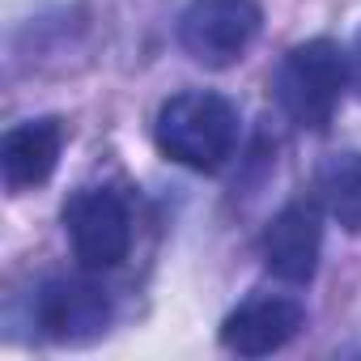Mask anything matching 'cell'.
<instances>
[{"label":"cell","mask_w":361,"mask_h":361,"mask_svg":"<svg viewBox=\"0 0 361 361\" xmlns=\"http://www.w3.org/2000/svg\"><path fill=\"white\" fill-rule=\"evenodd\" d=\"M64 234L85 272H111L132 251V213L111 188H81L64 204Z\"/></svg>","instance_id":"obj_3"},{"label":"cell","mask_w":361,"mask_h":361,"mask_svg":"<svg viewBox=\"0 0 361 361\" xmlns=\"http://www.w3.org/2000/svg\"><path fill=\"white\" fill-rule=\"evenodd\" d=\"M319 200L331 221L348 234H361V153H331L319 166Z\"/></svg>","instance_id":"obj_9"},{"label":"cell","mask_w":361,"mask_h":361,"mask_svg":"<svg viewBox=\"0 0 361 361\" xmlns=\"http://www.w3.org/2000/svg\"><path fill=\"white\" fill-rule=\"evenodd\" d=\"M348 81V60L331 39H310L285 51L272 94L281 102V111L289 115V123L306 128V132H323L340 106V90Z\"/></svg>","instance_id":"obj_2"},{"label":"cell","mask_w":361,"mask_h":361,"mask_svg":"<svg viewBox=\"0 0 361 361\" xmlns=\"http://www.w3.org/2000/svg\"><path fill=\"white\" fill-rule=\"evenodd\" d=\"M259 26L264 13L255 0H192L178 18V43L204 68H226L243 60Z\"/></svg>","instance_id":"obj_4"},{"label":"cell","mask_w":361,"mask_h":361,"mask_svg":"<svg viewBox=\"0 0 361 361\" xmlns=\"http://www.w3.org/2000/svg\"><path fill=\"white\" fill-rule=\"evenodd\" d=\"M157 149L188 170H221L238 149V111L213 90H188L161 102L153 119Z\"/></svg>","instance_id":"obj_1"},{"label":"cell","mask_w":361,"mask_h":361,"mask_svg":"<svg viewBox=\"0 0 361 361\" xmlns=\"http://www.w3.org/2000/svg\"><path fill=\"white\" fill-rule=\"evenodd\" d=\"M35 327L56 344L98 340L111 323V293L90 276H51L35 289Z\"/></svg>","instance_id":"obj_5"},{"label":"cell","mask_w":361,"mask_h":361,"mask_svg":"<svg viewBox=\"0 0 361 361\" xmlns=\"http://www.w3.org/2000/svg\"><path fill=\"white\" fill-rule=\"evenodd\" d=\"M259 247H264V268L276 281L306 285L319 272V255H323V221H319V209L310 200L285 204L268 221Z\"/></svg>","instance_id":"obj_7"},{"label":"cell","mask_w":361,"mask_h":361,"mask_svg":"<svg viewBox=\"0 0 361 361\" xmlns=\"http://www.w3.org/2000/svg\"><path fill=\"white\" fill-rule=\"evenodd\" d=\"M60 153H64V123L51 115L26 119L0 140V178L9 192H30L56 174Z\"/></svg>","instance_id":"obj_8"},{"label":"cell","mask_w":361,"mask_h":361,"mask_svg":"<svg viewBox=\"0 0 361 361\" xmlns=\"http://www.w3.org/2000/svg\"><path fill=\"white\" fill-rule=\"evenodd\" d=\"M344 60H348V85L357 90V98H361V30L353 35V43H348V51H344Z\"/></svg>","instance_id":"obj_10"},{"label":"cell","mask_w":361,"mask_h":361,"mask_svg":"<svg viewBox=\"0 0 361 361\" xmlns=\"http://www.w3.org/2000/svg\"><path fill=\"white\" fill-rule=\"evenodd\" d=\"M306 323V306L289 293H255L221 323V344L238 357H268L285 348Z\"/></svg>","instance_id":"obj_6"}]
</instances>
